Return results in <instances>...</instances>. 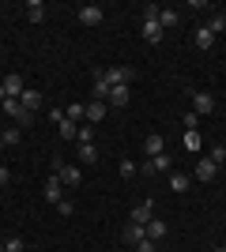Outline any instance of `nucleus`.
Wrapping results in <instances>:
<instances>
[{"label":"nucleus","instance_id":"2eb2a0df","mask_svg":"<svg viewBox=\"0 0 226 252\" xmlns=\"http://www.w3.org/2000/svg\"><path fill=\"white\" fill-rule=\"evenodd\" d=\"M143 237H147V233H143L140 222H129V226H125V241H129V245H140Z\"/></svg>","mask_w":226,"mask_h":252},{"label":"nucleus","instance_id":"4be33fe9","mask_svg":"<svg viewBox=\"0 0 226 252\" xmlns=\"http://www.w3.org/2000/svg\"><path fill=\"white\" fill-rule=\"evenodd\" d=\"M79 162H98V147L95 143H79Z\"/></svg>","mask_w":226,"mask_h":252},{"label":"nucleus","instance_id":"cd10ccee","mask_svg":"<svg viewBox=\"0 0 226 252\" xmlns=\"http://www.w3.org/2000/svg\"><path fill=\"white\" fill-rule=\"evenodd\" d=\"M75 139H79V143H95V128H91V125H83Z\"/></svg>","mask_w":226,"mask_h":252},{"label":"nucleus","instance_id":"423d86ee","mask_svg":"<svg viewBox=\"0 0 226 252\" xmlns=\"http://www.w3.org/2000/svg\"><path fill=\"white\" fill-rule=\"evenodd\" d=\"M42 196H45V203H53V207L65 200V185H61V177H57V173L45 181V192H42Z\"/></svg>","mask_w":226,"mask_h":252},{"label":"nucleus","instance_id":"bb28decb","mask_svg":"<svg viewBox=\"0 0 226 252\" xmlns=\"http://www.w3.org/2000/svg\"><path fill=\"white\" fill-rule=\"evenodd\" d=\"M207 158H211L215 166H223V162H226V147H223V143H215V147H211V155H207Z\"/></svg>","mask_w":226,"mask_h":252},{"label":"nucleus","instance_id":"a878e982","mask_svg":"<svg viewBox=\"0 0 226 252\" xmlns=\"http://www.w3.org/2000/svg\"><path fill=\"white\" fill-rule=\"evenodd\" d=\"M170 189L173 192H185V189H189V177H185V173H170Z\"/></svg>","mask_w":226,"mask_h":252},{"label":"nucleus","instance_id":"a211bd4d","mask_svg":"<svg viewBox=\"0 0 226 252\" xmlns=\"http://www.w3.org/2000/svg\"><path fill=\"white\" fill-rule=\"evenodd\" d=\"M177 19H181V15H177L173 8H159V27L162 31H166V27H177Z\"/></svg>","mask_w":226,"mask_h":252},{"label":"nucleus","instance_id":"4468645a","mask_svg":"<svg viewBox=\"0 0 226 252\" xmlns=\"http://www.w3.org/2000/svg\"><path fill=\"white\" fill-rule=\"evenodd\" d=\"M106 117V102H87V125H98Z\"/></svg>","mask_w":226,"mask_h":252},{"label":"nucleus","instance_id":"f8f14e48","mask_svg":"<svg viewBox=\"0 0 226 252\" xmlns=\"http://www.w3.org/2000/svg\"><path fill=\"white\" fill-rule=\"evenodd\" d=\"M109 102L117 105V109H125V105L132 102V87H113V91H109Z\"/></svg>","mask_w":226,"mask_h":252},{"label":"nucleus","instance_id":"9d476101","mask_svg":"<svg viewBox=\"0 0 226 252\" xmlns=\"http://www.w3.org/2000/svg\"><path fill=\"white\" fill-rule=\"evenodd\" d=\"M0 87L8 91V98H23V91H27V87H23V75H15V72L4 75V83H0Z\"/></svg>","mask_w":226,"mask_h":252},{"label":"nucleus","instance_id":"7ed1b4c3","mask_svg":"<svg viewBox=\"0 0 226 252\" xmlns=\"http://www.w3.org/2000/svg\"><path fill=\"white\" fill-rule=\"evenodd\" d=\"M53 173L61 177V185H65V189H75V185H79V169L68 166V162H61V158H53Z\"/></svg>","mask_w":226,"mask_h":252},{"label":"nucleus","instance_id":"20e7f679","mask_svg":"<svg viewBox=\"0 0 226 252\" xmlns=\"http://www.w3.org/2000/svg\"><path fill=\"white\" fill-rule=\"evenodd\" d=\"M4 109H8V113L15 117V125H19V128H31L34 113H31V109H23V102H19V98H8V102H4Z\"/></svg>","mask_w":226,"mask_h":252},{"label":"nucleus","instance_id":"dca6fc26","mask_svg":"<svg viewBox=\"0 0 226 252\" xmlns=\"http://www.w3.org/2000/svg\"><path fill=\"white\" fill-rule=\"evenodd\" d=\"M132 222H151V200H143V203H136V207H132Z\"/></svg>","mask_w":226,"mask_h":252},{"label":"nucleus","instance_id":"2f4dec72","mask_svg":"<svg viewBox=\"0 0 226 252\" xmlns=\"http://www.w3.org/2000/svg\"><path fill=\"white\" fill-rule=\"evenodd\" d=\"M57 211H61V215H72L75 203H72V200H61V203H57Z\"/></svg>","mask_w":226,"mask_h":252},{"label":"nucleus","instance_id":"58836bf2","mask_svg":"<svg viewBox=\"0 0 226 252\" xmlns=\"http://www.w3.org/2000/svg\"><path fill=\"white\" fill-rule=\"evenodd\" d=\"M0 143H4V128H0Z\"/></svg>","mask_w":226,"mask_h":252},{"label":"nucleus","instance_id":"f3484780","mask_svg":"<svg viewBox=\"0 0 226 252\" xmlns=\"http://www.w3.org/2000/svg\"><path fill=\"white\" fill-rule=\"evenodd\" d=\"M19 102H23V109H31V113H34V109L42 105V94H38V91H31V87H27V91H23V98H19Z\"/></svg>","mask_w":226,"mask_h":252},{"label":"nucleus","instance_id":"6ab92c4d","mask_svg":"<svg viewBox=\"0 0 226 252\" xmlns=\"http://www.w3.org/2000/svg\"><path fill=\"white\" fill-rule=\"evenodd\" d=\"M42 15H45V4H42V0H31V4H27V19L42 23Z\"/></svg>","mask_w":226,"mask_h":252},{"label":"nucleus","instance_id":"72a5a7b5","mask_svg":"<svg viewBox=\"0 0 226 252\" xmlns=\"http://www.w3.org/2000/svg\"><path fill=\"white\" fill-rule=\"evenodd\" d=\"M196 125H200V117H196V113H185V128H189V132H193Z\"/></svg>","mask_w":226,"mask_h":252},{"label":"nucleus","instance_id":"4c0bfd02","mask_svg":"<svg viewBox=\"0 0 226 252\" xmlns=\"http://www.w3.org/2000/svg\"><path fill=\"white\" fill-rule=\"evenodd\" d=\"M215 252H226V245H219V249H215Z\"/></svg>","mask_w":226,"mask_h":252},{"label":"nucleus","instance_id":"473e14b6","mask_svg":"<svg viewBox=\"0 0 226 252\" xmlns=\"http://www.w3.org/2000/svg\"><path fill=\"white\" fill-rule=\"evenodd\" d=\"M121 173H125V177H132V173H136V162H129V158H125V162H121Z\"/></svg>","mask_w":226,"mask_h":252},{"label":"nucleus","instance_id":"f704fd0d","mask_svg":"<svg viewBox=\"0 0 226 252\" xmlns=\"http://www.w3.org/2000/svg\"><path fill=\"white\" fill-rule=\"evenodd\" d=\"M136 252H155V241H147V237H143V241L136 245Z\"/></svg>","mask_w":226,"mask_h":252},{"label":"nucleus","instance_id":"b1692460","mask_svg":"<svg viewBox=\"0 0 226 252\" xmlns=\"http://www.w3.org/2000/svg\"><path fill=\"white\" fill-rule=\"evenodd\" d=\"M207 31H211V34H223V31H226V15H223V11H215V15H211Z\"/></svg>","mask_w":226,"mask_h":252},{"label":"nucleus","instance_id":"f257e3e1","mask_svg":"<svg viewBox=\"0 0 226 252\" xmlns=\"http://www.w3.org/2000/svg\"><path fill=\"white\" fill-rule=\"evenodd\" d=\"M143 42L159 45L162 42V27H159V4H147L143 8Z\"/></svg>","mask_w":226,"mask_h":252},{"label":"nucleus","instance_id":"e433bc0d","mask_svg":"<svg viewBox=\"0 0 226 252\" xmlns=\"http://www.w3.org/2000/svg\"><path fill=\"white\" fill-rule=\"evenodd\" d=\"M0 102H8V91H4V87H0Z\"/></svg>","mask_w":226,"mask_h":252},{"label":"nucleus","instance_id":"0eeeda50","mask_svg":"<svg viewBox=\"0 0 226 252\" xmlns=\"http://www.w3.org/2000/svg\"><path fill=\"white\" fill-rule=\"evenodd\" d=\"M102 19H106V11L98 8V4H83V8H79V23H83V27H98Z\"/></svg>","mask_w":226,"mask_h":252},{"label":"nucleus","instance_id":"393cba45","mask_svg":"<svg viewBox=\"0 0 226 252\" xmlns=\"http://www.w3.org/2000/svg\"><path fill=\"white\" fill-rule=\"evenodd\" d=\"M57 128H61V136H65V139H75V136H79V125H72L68 117H65V121H61Z\"/></svg>","mask_w":226,"mask_h":252},{"label":"nucleus","instance_id":"c85d7f7f","mask_svg":"<svg viewBox=\"0 0 226 252\" xmlns=\"http://www.w3.org/2000/svg\"><path fill=\"white\" fill-rule=\"evenodd\" d=\"M19 136H23V128H11V132H4V143H8V147H15V143H19Z\"/></svg>","mask_w":226,"mask_h":252},{"label":"nucleus","instance_id":"f03ea898","mask_svg":"<svg viewBox=\"0 0 226 252\" xmlns=\"http://www.w3.org/2000/svg\"><path fill=\"white\" fill-rule=\"evenodd\" d=\"M102 75H106V83H109V91L113 87H132V79H136V68H102Z\"/></svg>","mask_w":226,"mask_h":252},{"label":"nucleus","instance_id":"7c9ffc66","mask_svg":"<svg viewBox=\"0 0 226 252\" xmlns=\"http://www.w3.org/2000/svg\"><path fill=\"white\" fill-rule=\"evenodd\" d=\"M4 252H23V237H11V241L4 245Z\"/></svg>","mask_w":226,"mask_h":252},{"label":"nucleus","instance_id":"9b49d317","mask_svg":"<svg viewBox=\"0 0 226 252\" xmlns=\"http://www.w3.org/2000/svg\"><path fill=\"white\" fill-rule=\"evenodd\" d=\"M143 233H147V241H162L166 237V222H159V219L143 222Z\"/></svg>","mask_w":226,"mask_h":252},{"label":"nucleus","instance_id":"39448f33","mask_svg":"<svg viewBox=\"0 0 226 252\" xmlns=\"http://www.w3.org/2000/svg\"><path fill=\"white\" fill-rule=\"evenodd\" d=\"M193 113H196V117L215 113V98L207 94V91H196V94H193Z\"/></svg>","mask_w":226,"mask_h":252},{"label":"nucleus","instance_id":"ddd939ff","mask_svg":"<svg viewBox=\"0 0 226 252\" xmlns=\"http://www.w3.org/2000/svg\"><path fill=\"white\" fill-rule=\"evenodd\" d=\"M95 102H109V83H106V75H102V68L95 72Z\"/></svg>","mask_w":226,"mask_h":252},{"label":"nucleus","instance_id":"1a4fd4ad","mask_svg":"<svg viewBox=\"0 0 226 252\" xmlns=\"http://www.w3.org/2000/svg\"><path fill=\"white\" fill-rule=\"evenodd\" d=\"M162 147H166V139H162L159 132H151V136L143 139V155H147V158H159V155H162Z\"/></svg>","mask_w":226,"mask_h":252},{"label":"nucleus","instance_id":"6e6552de","mask_svg":"<svg viewBox=\"0 0 226 252\" xmlns=\"http://www.w3.org/2000/svg\"><path fill=\"white\" fill-rule=\"evenodd\" d=\"M215 173H219V166L215 162H211V158H200V162H196V181H215Z\"/></svg>","mask_w":226,"mask_h":252},{"label":"nucleus","instance_id":"5701e85b","mask_svg":"<svg viewBox=\"0 0 226 252\" xmlns=\"http://www.w3.org/2000/svg\"><path fill=\"white\" fill-rule=\"evenodd\" d=\"M147 162H151V166H155V173H162V169H170V166H173V158L166 155V151H162L159 158H147Z\"/></svg>","mask_w":226,"mask_h":252},{"label":"nucleus","instance_id":"c9c22d12","mask_svg":"<svg viewBox=\"0 0 226 252\" xmlns=\"http://www.w3.org/2000/svg\"><path fill=\"white\" fill-rule=\"evenodd\" d=\"M0 185H8V166H0Z\"/></svg>","mask_w":226,"mask_h":252},{"label":"nucleus","instance_id":"aec40b11","mask_svg":"<svg viewBox=\"0 0 226 252\" xmlns=\"http://www.w3.org/2000/svg\"><path fill=\"white\" fill-rule=\"evenodd\" d=\"M196 45H200V49H211V45H215V34H211V31H207V27H200V31H196Z\"/></svg>","mask_w":226,"mask_h":252},{"label":"nucleus","instance_id":"c756f323","mask_svg":"<svg viewBox=\"0 0 226 252\" xmlns=\"http://www.w3.org/2000/svg\"><path fill=\"white\" fill-rule=\"evenodd\" d=\"M185 147H189V151H200V136H196V132H189V136H185Z\"/></svg>","mask_w":226,"mask_h":252},{"label":"nucleus","instance_id":"412c9836","mask_svg":"<svg viewBox=\"0 0 226 252\" xmlns=\"http://www.w3.org/2000/svg\"><path fill=\"white\" fill-rule=\"evenodd\" d=\"M65 117H68V121H72V125H79V121H83V117H87V105H83V102L68 105V109H65Z\"/></svg>","mask_w":226,"mask_h":252}]
</instances>
